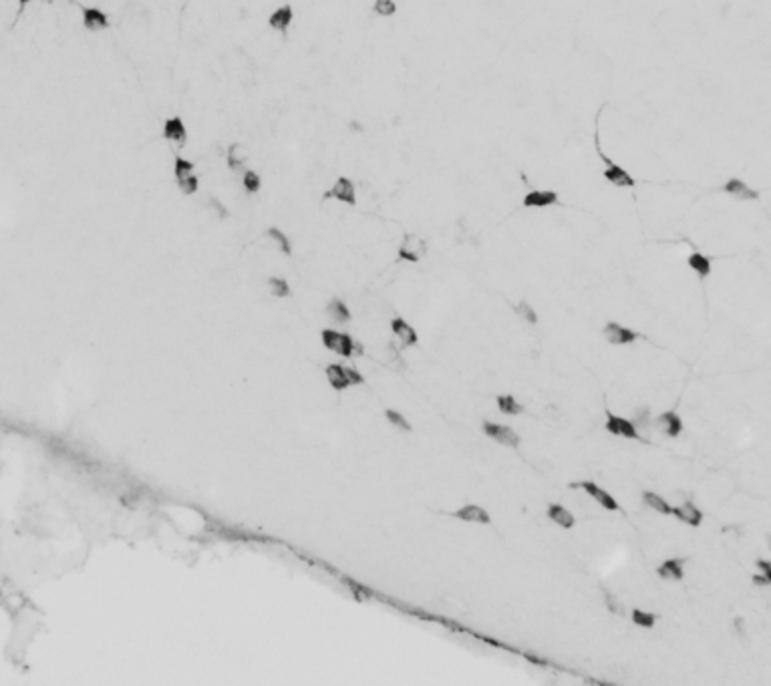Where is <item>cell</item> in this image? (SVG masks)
<instances>
[{
    "label": "cell",
    "mask_w": 771,
    "mask_h": 686,
    "mask_svg": "<svg viewBox=\"0 0 771 686\" xmlns=\"http://www.w3.org/2000/svg\"><path fill=\"white\" fill-rule=\"evenodd\" d=\"M671 517L677 519V524H683L689 528H701L705 521V510L695 503V499H679L671 508Z\"/></svg>",
    "instance_id": "obj_14"
},
{
    "label": "cell",
    "mask_w": 771,
    "mask_h": 686,
    "mask_svg": "<svg viewBox=\"0 0 771 686\" xmlns=\"http://www.w3.org/2000/svg\"><path fill=\"white\" fill-rule=\"evenodd\" d=\"M602 429L606 435L611 437H616V439H624V441H634V443H652V441L645 439V435L632 425V421L624 415H618V413H613V411H604V422H602Z\"/></svg>",
    "instance_id": "obj_8"
},
{
    "label": "cell",
    "mask_w": 771,
    "mask_h": 686,
    "mask_svg": "<svg viewBox=\"0 0 771 686\" xmlns=\"http://www.w3.org/2000/svg\"><path fill=\"white\" fill-rule=\"evenodd\" d=\"M693 563V558L689 556H668L665 560H661V563L654 567V576L661 581H666V584H677V581L684 580V567Z\"/></svg>",
    "instance_id": "obj_13"
},
{
    "label": "cell",
    "mask_w": 771,
    "mask_h": 686,
    "mask_svg": "<svg viewBox=\"0 0 771 686\" xmlns=\"http://www.w3.org/2000/svg\"><path fill=\"white\" fill-rule=\"evenodd\" d=\"M481 433L490 441H493L495 445H500V447L518 449L522 445V435L511 425H506V422L486 419V421H481Z\"/></svg>",
    "instance_id": "obj_9"
},
{
    "label": "cell",
    "mask_w": 771,
    "mask_h": 686,
    "mask_svg": "<svg viewBox=\"0 0 771 686\" xmlns=\"http://www.w3.org/2000/svg\"><path fill=\"white\" fill-rule=\"evenodd\" d=\"M683 264L697 280L701 282L709 280L715 274V260L707 252L699 250V247H693V250H689L684 254Z\"/></svg>",
    "instance_id": "obj_12"
},
{
    "label": "cell",
    "mask_w": 771,
    "mask_h": 686,
    "mask_svg": "<svg viewBox=\"0 0 771 686\" xmlns=\"http://www.w3.org/2000/svg\"><path fill=\"white\" fill-rule=\"evenodd\" d=\"M520 65L500 0H57L18 8L15 153L43 260L359 270L481 215Z\"/></svg>",
    "instance_id": "obj_1"
},
{
    "label": "cell",
    "mask_w": 771,
    "mask_h": 686,
    "mask_svg": "<svg viewBox=\"0 0 771 686\" xmlns=\"http://www.w3.org/2000/svg\"><path fill=\"white\" fill-rule=\"evenodd\" d=\"M260 242L264 246L270 247L278 258L290 262L294 256H297V242H294V236L290 234V229L282 224H276V222H270L266 224L260 229Z\"/></svg>",
    "instance_id": "obj_3"
},
{
    "label": "cell",
    "mask_w": 771,
    "mask_h": 686,
    "mask_svg": "<svg viewBox=\"0 0 771 686\" xmlns=\"http://www.w3.org/2000/svg\"><path fill=\"white\" fill-rule=\"evenodd\" d=\"M385 419L387 422L393 427V429H397L399 433H411L413 431V425H411V421L405 417L403 413H399V411H395V409H387L385 411Z\"/></svg>",
    "instance_id": "obj_27"
},
{
    "label": "cell",
    "mask_w": 771,
    "mask_h": 686,
    "mask_svg": "<svg viewBox=\"0 0 771 686\" xmlns=\"http://www.w3.org/2000/svg\"><path fill=\"white\" fill-rule=\"evenodd\" d=\"M600 596H602V606H604L606 614H611L613 618H627V614H629L627 602L622 600V596L616 590L602 588L600 590Z\"/></svg>",
    "instance_id": "obj_22"
},
{
    "label": "cell",
    "mask_w": 771,
    "mask_h": 686,
    "mask_svg": "<svg viewBox=\"0 0 771 686\" xmlns=\"http://www.w3.org/2000/svg\"><path fill=\"white\" fill-rule=\"evenodd\" d=\"M495 406H497V411H500L502 415H506V417H520V415H524V413H526V406L522 405V403L518 401V397H516V395H511V392L495 395Z\"/></svg>",
    "instance_id": "obj_25"
},
{
    "label": "cell",
    "mask_w": 771,
    "mask_h": 686,
    "mask_svg": "<svg viewBox=\"0 0 771 686\" xmlns=\"http://www.w3.org/2000/svg\"><path fill=\"white\" fill-rule=\"evenodd\" d=\"M324 376H327V383L331 385L333 390L336 392H343L347 388H351V379H349V372H347V367L345 365H338V363H329L324 367Z\"/></svg>",
    "instance_id": "obj_21"
},
{
    "label": "cell",
    "mask_w": 771,
    "mask_h": 686,
    "mask_svg": "<svg viewBox=\"0 0 771 686\" xmlns=\"http://www.w3.org/2000/svg\"><path fill=\"white\" fill-rule=\"evenodd\" d=\"M650 429L663 435L665 439H679L684 431V421L677 409H666L657 417H652Z\"/></svg>",
    "instance_id": "obj_11"
},
{
    "label": "cell",
    "mask_w": 771,
    "mask_h": 686,
    "mask_svg": "<svg viewBox=\"0 0 771 686\" xmlns=\"http://www.w3.org/2000/svg\"><path fill=\"white\" fill-rule=\"evenodd\" d=\"M719 192L737 204H771V197H765L759 192V188H755L749 179L741 176L725 177V181L719 185Z\"/></svg>",
    "instance_id": "obj_4"
},
{
    "label": "cell",
    "mask_w": 771,
    "mask_h": 686,
    "mask_svg": "<svg viewBox=\"0 0 771 686\" xmlns=\"http://www.w3.org/2000/svg\"><path fill=\"white\" fill-rule=\"evenodd\" d=\"M632 425L643 433V431H649L650 425H652V406L643 403V405H636L632 409L631 415Z\"/></svg>",
    "instance_id": "obj_26"
},
{
    "label": "cell",
    "mask_w": 771,
    "mask_h": 686,
    "mask_svg": "<svg viewBox=\"0 0 771 686\" xmlns=\"http://www.w3.org/2000/svg\"><path fill=\"white\" fill-rule=\"evenodd\" d=\"M627 618L631 620V624L634 628H641V630H652L661 622V614L659 612H652V610L641 608V606H634L631 610V614H627Z\"/></svg>",
    "instance_id": "obj_24"
},
{
    "label": "cell",
    "mask_w": 771,
    "mask_h": 686,
    "mask_svg": "<svg viewBox=\"0 0 771 686\" xmlns=\"http://www.w3.org/2000/svg\"><path fill=\"white\" fill-rule=\"evenodd\" d=\"M638 499H641V503H643V505H645L649 511H652V513H657V515H661V517H671V508H673V503L666 499L665 495L652 491V489H643Z\"/></svg>",
    "instance_id": "obj_20"
},
{
    "label": "cell",
    "mask_w": 771,
    "mask_h": 686,
    "mask_svg": "<svg viewBox=\"0 0 771 686\" xmlns=\"http://www.w3.org/2000/svg\"><path fill=\"white\" fill-rule=\"evenodd\" d=\"M749 584L757 588V590H770L771 588V576H765L761 572H754L749 574Z\"/></svg>",
    "instance_id": "obj_29"
},
{
    "label": "cell",
    "mask_w": 771,
    "mask_h": 686,
    "mask_svg": "<svg viewBox=\"0 0 771 686\" xmlns=\"http://www.w3.org/2000/svg\"><path fill=\"white\" fill-rule=\"evenodd\" d=\"M509 308H511L514 317L518 318L520 322H524L526 326H536V324L540 322V314H538L536 306H534V304L530 302V298H526V296H522V298H518L516 302H511V304H509Z\"/></svg>",
    "instance_id": "obj_23"
},
{
    "label": "cell",
    "mask_w": 771,
    "mask_h": 686,
    "mask_svg": "<svg viewBox=\"0 0 771 686\" xmlns=\"http://www.w3.org/2000/svg\"><path fill=\"white\" fill-rule=\"evenodd\" d=\"M600 335H602V338L611 346H632V344H636L638 340L645 338L643 333H638L634 328H629V326H624V324H620L616 320L604 322V326L600 328Z\"/></svg>",
    "instance_id": "obj_10"
},
{
    "label": "cell",
    "mask_w": 771,
    "mask_h": 686,
    "mask_svg": "<svg viewBox=\"0 0 771 686\" xmlns=\"http://www.w3.org/2000/svg\"><path fill=\"white\" fill-rule=\"evenodd\" d=\"M546 517H548V521H552L556 528L566 529V531H570V529L576 528V515L572 513L570 508H566V505L560 503V501H550V503H548V508H546Z\"/></svg>",
    "instance_id": "obj_17"
},
{
    "label": "cell",
    "mask_w": 771,
    "mask_h": 686,
    "mask_svg": "<svg viewBox=\"0 0 771 686\" xmlns=\"http://www.w3.org/2000/svg\"><path fill=\"white\" fill-rule=\"evenodd\" d=\"M754 565H755V572H761V574H765V576H771L770 558H761V556H757Z\"/></svg>",
    "instance_id": "obj_30"
},
{
    "label": "cell",
    "mask_w": 771,
    "mask_h": 686,
    "mask_svg": "<svg viewBox=\"0 0 771 686\" xmlns=\"http://www.w3.org/2000/svg\"><path fill=\"white\" fill-rule=\"evenodd\" d=\"M520 206L526 211L556 210L562 206V195L556 188L534 185L520 197Z\"/></svg>",
    "instance_id": "obj_7"
},
{
    "label": "cell",
    "mask_w": 771,
    "mask_h": 686,
    "mask_svg": "<svg viewBox=\"0 0 771 686\" xmlns=\"http://www.w3.org/2000/svg\"><path fill=\"white\" fill-rule=\"evenodd\" d=\"M40 2H43V4H54L57 0H40Z\"/></svg>",
    "instance_id": "obj_32"
},
{
    "label": "cell",
    "mask_w": 771,
    "mask_h": 686,
    "mask_svg": "<svg viewBox=\"0 0 771 686\" xmlns=\"http://www.w3.org/2000/svg\"><path fill=\"white\" fill-rule=\"evenodd\" d=\"M389 330L399 342V349H417L419 346V333L405 320L403 317H395L389 320Z\"/></svg>",
    "instance_id": "obj_16"
},
{
    "label": "cell",
    "mask_w": 771,
    "mask_h": 686,
    "mask_svg": "<svg viewBox=\"0 0 771 686\" xmlns=\"http://www.w3.org/2000/svg\"><path fill=\"white\" fill-rule=\"evenodd\" d=\"M31 2H35V0H17V4H18V8H27Z\"/></svg>",
    "instance_id": "obj_31"
},
{
    "label": "cell",
    "mask_w": 771,
    "mask_h": 686,
    "mask_svg": "<svg viewBox=\"0 0 771 686\" xmlns=\"http://www.w3.org/2000/svg\"><path fill=\"white\" fill-rule=\"evenodd\" d=\"M264 286H266V292L276 300H288L292 296V284L286 278V274L282 272H272V274H266L264 278Z\"/></svg>",
    "instance_id": "obj_18"
},
{
    "label": "cell",
    "mask_w": 771,
    "mask_h": 686,
    "mask_svg": "<svg viewBox=\"0 0 771 686\" xmlns=\"http://www.w3.org/2000/svg\"><path fill=\"white\" fill-rule=\"evenodd\" d=\"M447 515L457 519V521H461V524H474V526H491L493 524L490 510L479 505V503H474V501H467V503L459 505L457 510L449 511Z\"/></svg>",
    "instance_id": "obj_15"
},
{
    "label": "cell",
    "mask_w": 771,
    "mask_h": 686,
    "mask_svg": "<svg viewBox=\"0 0 771 686\" xmlns=\"http://www.w3.org/2000/svg\"><path fill=\"white\" fill-rule=\"evenodd\" d=\"M568 489H570V491H580L584 497L592 499L600 510L608 511V513H618V511H622L620 503H618V499L614 497V493L608 491V489H604L600 483H596L594 479H574V481H570V483H568Z\"/></svg>",
    "instance_id": "obj_5"
},
{
    "label": "cell",
    "mask_w": 771,
    "mask_h": 686,
    "mask_svg": "<svg viewBox=\"0 0 771 686\" xmlns=\"http://www.w3.org/2000/svg\"><path fill=\"white\" fill-rule=\"evenodd\" d=\"M395 260L409 266L421 264L431 254V240L417 229H407L395 244Z\"/></svg>",
    "instance_id": "obj_2"
},
{
    "label": "cell",
    "mask_w": 771,
    "mask_h": 686,
    "mask_svg": "<svg viewBox=\"0 0 771 686\" xmlns=\"http://www.w3.org/2000/svg\"><path fill=\"white\" fill-rule=\"evenodd\" d=\"M320 342L327 351L334 352L343 358H352V356H363L365 346L354 340L349 333H338L334 328H324L320 333Z\"/></svg>",
    "instance_id": "obj_6"
},
{
    "label": "cell",
    "mask_w": 771,
    "mask_h": 686,
    "mask_svg": "<svg viewBox=\"0 0 771 686\" xmlns=\"http://www.w3.org/2000/svg\"><path fill=\"white\" fill-rule=\"evenodd\" d=\"M729 626H731V632H733L735 638H739V640H749V628H747V620L745 618L737 614V616L731 618Z\"/></svg>",
    "instance_id": "obj_28"
},
{
    "label": "cell",
    "mask_w": 771,
    "mask_h": 686,
    "mask_svg": "<svg viewBox=\"0 0 771 686\" xmlns=\"http://www.w3.org/2000/svg\"><path fill=\"white\" fill-rule=\"evenodd\" d=\"M324 314H327V318L333 322L334 326H345V324H349L352 320V312L351 308H349V304L343 298H338V296H333V298L327 302Z\"/></svg>",
    "instance_id": "obj_19"
}]
</instances>
